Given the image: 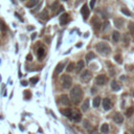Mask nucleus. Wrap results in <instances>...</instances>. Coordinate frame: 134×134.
<instances>
[{
	"label": "nucleus",
	"mask_w": 134,
	"mask_h": 134,
	"mask_svg": "<svg viewBox=\"0 0 134 134\" xmlns=\"http://www.w3.org/2000/svg\"><path fill=\"white\" fill-rule=\"evenodd\" d=\"M115 61L121 64V63L123 62V60H122V57H121V56H119V55H116V56H115Z\"/></svg>",
	"instance_id": "7c9ffc66"
},
{
	"label": "nucleus",
	"mask_w": 134,
	"mask_h": 134,
	"mask_svg": "<svg viewBox=\"0 0 134 134\" xmlns=\"http://www.w3.org/2000/svg\"><path fill=\"white\" fill-rule=\"evenodd\" d=\"M96 49L100 52V54L105 55V56H107V55H109L111 52L110 46H109L107 43H105V42H100V43H97L96 45Z\"/></svg>",
	"instance_id": "f03ea898"
},
{
	"label": "nucleus",
	"mask_w": 134,
	"mask_h": 134,
	"mask_svg": "<svg viewBox=\"0 0 134 134\" xmlns=\"http://www.w3.org/2000/svg\"><path fill=\"white\" fill-rule=\"evenodd\" d=\"M125 22V20L124 19H122V18H117V19H114V24H115V26L117 27V29H119V27H122L123 26V24H124Z\"/></svg>",
	"instance_id": "4468645a"
},
{
	"label": "nucleus",
	"mask_w": 134,
	"mask_h": 134,
	"mask_svg": "<svg viewBox=\"0 0 134 134\" xmlns=\"http://www.w3.org/2000/svg\"><path fill=\"white\" fill-rule=\"evenodd\" d=\"M96 0H91V1H90V9H93L94 8V4H96Z\"/></svg>",
	"instance_id": "2f4dec72"
},
{
	"label": "nucleus",
	"mask_w": 134,
	"mask_h": 134,
	"mask_svg": "<svg viewBox=\"0 0 134 134\" xmlns=\"http://www.w3.org/2000/svg\"><path fill=\"white\" fill-rule=\"evenodd\" d=\"M57 8H60V5H59V2L58 1H56L55 3H52V5H51V10H57Z\"/></svg>",
	"instance_id": "cd10ccee"
},
{
	"label": "nucleus",
	"mask_w": 134,
	"mask_h": 134,
	"mask_svg": "<svg viewBox=\"0 0 134 134\" xmlns=\"http://www.w3.org/2000/svg\"><path fill=\"white\" fill-rule=\"evenodd\" d=\"M111 102H110V100L109 98H105V100L103 101V107H104V109L106 111H108V110H110L111 109Z\"/></svg>",
	"instance_id": "9d476101"
},
{
	"label": "nucleus",
	"mask_w": 134,
	"mask_h": 134,
	"mask_svg": "<svg viewBox=\"0 0 134 134\" xmlns=\"http://www.w3.org/2000/svg\"><path fill=\"white\" fill-rule=\"evenodd\" d=\"M44 55H45V50H44V48H43V47L38 48V50H37V56H38V58L41 60L42 58L44 57Z\"/></svg>",
	"instance_id": "dca6fc26"
},
{
	"label": "nucleus",
	"mask_w": 134,
	"mask_h": 134,
	"mask_svg": "<svg viewBox=\"0 0 134 134\" xmlns=\"http://www.w3.org/2000/svg\"><path fill=\"white\" fill-rule=\"evenodd\" d=\"M83 67H84V62L81 60V61H79V62H77V71L79 72L80 70L83 69Z\"/></svg>",
	"instance_id": "4be33fe9"
},
{
	"label": "nucleus",
	"mask_w": 134,
	"mask_h": 134,
	"mask_svg": "<svg viewBox=\"0 0 134 134\" xmlns=\"http://www.w3.org/2000/svg\"><path fill=\"white\" fill-rule=\"evenodd\" d=\"M24 93H25V98H29V97H30V92L29 91H24Z\"/></svg>",
	"instance_id": "473e14b6"
},
{
	"label": "nucleus",
	"mask_w": 134,
	"mask_h": 134,
	"mask_svg": "<svg viewBox=\"0 0 134 134\" xmlns=\"http://www.w3.org/2000/svg\"><path fill=\"white\" fill-rule=\"evenodd\" d=\"M72 119L75 122H80L81 119H82V115H81L80 113H76L75 115H72Z\"/></svg>",
	"instance_id": "b1692460"
},
{
	"label": "nucleus",
	"mask_w": 134,
	"mask_h": 134,
	"mask_svg": "<svg viewBox=\"0 0 134 134\" xmlns=\"http://www.w3.org/2000/svg\"><path fill=\"white\" fill-rule=\"evenodd\" d=\"M73 69H75V63H72V62H71V63H69V65L67 66L66 70H67L68 72H70V71H72Z\"/></svg>",
	"instance_id": "393cba45"
},
{
	"label": "nucleus",
	"mask_w": 134,
	"mask_h": 134,
	"mask_svg": "<svg viewBox=\"0 0 134 134\" xmlns=\"http://www.w3.org/2000/svg\"><path fill=\"white\" fill-rule=\"evenodd\" d=\"M81 14H82L84 20H87L88 17H89V10H88V5L87 4H84L81 9Z\"/></svg>",
	"instance_id": "39448f33"
},
{
	"label": "nucleus",
	"mask_w": 134,
	"mask_h": 134,
	"mask_svg": "<svg viewBox=\"0 0 134 134\" xmlns=\"http://www.w3.org/2000/svg\"><path fill=\"white\" fill-rule=\"evenodd\" d=\"M83 97V91L80 88V86H75L71 89V92H70V100L73 104H79L80 101L82 100Z\"/></svg>",
	"instance_id": "f257e3e1"
},
{
	"label": "nucleus",
	"mask_w": 134,
	"mask_h": 134,
	"mask_svg": "<svg viewBox=\"0 0 134 134\" xmlns=\"http://www.w3.org/2000/svg\"><path fill=\"white\" fill-rule=\"evenodd\" d=\"M121 12H122L123 14H125L126 16H131V13H130L127 9H121Z\"/></svg>",
	"instance_id": "c85d7f7f"
},
{
	"label": "nucleus",
	"mask_w": 134,
	"mask_h": 134,
	"mask_svg": "<svg viewBox=\"0 0 134 134\" xmlns=\"http://www.w3.org/2000/svg\"><path fill=\"white\" fill-rule=\"evenodd\" d=\"M39 17H40L41 19H47V17H48V14H47V12H46V10H44L43 12H41L40 14H39Z\"/></svg>",
	"instance_id": "412c9836"
},
{
	"label": "nucleus",
	"mask_w": 134,
	"mask_h": 134,
	"mask_svg": "<svg viewBox=\"0 0 134 134\" xmlns=\"http://www.w3.org/2000/svg\"><path fill=\"white\" fill-rule=\"evenodd\" d=\"M64 1H67V0H64Z\"/></svg>",
	"instance_id": "e433bc0d"
},
{
	"label": "nucleus",
	"mask_w": 134,
	"mask_h": 134,
	"mask_svg": "<svg viewBox=\"0 0 134 134\" xmlns=\"http://www.w3.org/2000/svg\"><path fill=\"white\" fill-rule=\"evenodd\" d=\"M91 77H92V73L89 70H85L82 75H81V79H82L84 82H87V81H89Z\"/></svg>",
	"instance_id": "423d86ee"
},
{
	"label": "nucleus",
	"mask_w": 134,
	"mask_h": 134,
	"mask_svg": "<svg viewBox=\"0 0 134 134\" xmlns=\"http://www.w3.org/2000/svg\"><path fill=\"white\" fill-rule=\"evenodd\" d=\"M21 84H22V86H26L27 85V82H26V81H22Z\"/></svg>",
	"instance_id": "c9c22d12"
},
{
	"label": "nucleus",
	"mask_w": 134,
	"mask_h": 134,
	"mask_svg": "<svg viewBox=\"0 0 134 134\" xmlns=\"http://www.w3.org/2000/svg\"><path fill=\"white\" fill-rule=\"evenodd\" d=\"M60 100H61V103L64 106H69L70 103H71V100H70L67 96H65V94H63V96H60Z\"/></svg>",
	"instance_id": "1a4fd4ad"
},
{
	"label": "nucleus",
	"mask_w": 134,
	"mask_h": 134,
	"mask_svg": "<svg viewBox=\"0 0 134 134\" xmlns=\"http://www.w3.org/2000/svg\"><path fill=\"white\" fill-rule=\"evenodd\" d=\"M26 60H27V61H31V60H33V56H31L30 54H29V55H27Z\"/></svg>",
	"instance_id": "72a5a7b5"
},
{
	"label": "nucleus",
	"mask_w": 134,
	"mask_h": 134,
	"mask_svg": "<svg viewBox=\"0 0 134 134\" xmlns=\"http://www.w3.org/2000/svg\"><path fill=\"white\" fill-rule=\"evenodd\" d=\"M62 83H63L62 84L63 87H64L65 89H68V88L71 87L72 80H71V77H70L69 76L65 75V76H63V77H62Z\"/></svg>",
	"instance_id": "7ed1b4c3"
},
{
	"label": "nucleus",
	"mask_w": 134,
	"mask_h": 134,
	"mask_svg": "<svg viewBox=\"0 0 134 134\" xmlns=\"http://www.w3.org/2000/svg\"><path fill=\"white\" fill-rule=\"evenodd\" d=\"M101 131H102V133H108L109 132V125L108 124H103L102 125V127H101Z\"/></svg>",
	"instance_id": "6ab92c4d"
},
{
	"label": "nucleus",
	"mask_w": 134,
	"mask_h": 134,
	"mask_svg": "<svg viewBox=\"0 0 134 134\" xmlns=\"http://www.w3.org/2000/svg\"><path fill=\"white\" fill-rule=\"evenodd\" d=\"M38 2H39V0H29V1L27 2L26 6H27V8H29V9H31V8H34V6H36L38 4Z\"/></svg>",
	"instance_id": "f3484780"
},
{
	"label": "nucleus",
	"mask_w": 134,
	"mask_h": 134,
	"mask_svg": "<svg viewBox=\"0 0 134 134\" xmlns=\"http://www.w3.org/2000/svg\"><path fill=\"white\" fill-rule=\"evenodd\" d=\"M133 132H134V130H133Z\"/></svg>",
	"instance_id": "4c0bfd02"
},
{
	"label": "nucleus",
	"mask_w": 134,
	"mask_h": 134,
	"mask_svg": "<svg viewBox=\"0 0 134 134\" xmlns=\"http://www.w3.org/2000/svg\"><path fill=\"white\" fill-rule=\"evenodd\" d=\"M61 113H62L63 115L67 116V117H69V118H72V111H71V109H70V108L63 109V110H61Z\"/></svg>",
	"instance_id": "f8f14e48"
},
{
	"label": "nucleus",
	"mask_w": 134,
	"mask_h": 134,
	"mask_svg": "<svg viewBox=\"0 0 134 134\" xmlns=\"http://www.w3.org/2000/svg\"><path fill=\"white\" fill-rule=\"evenodd\" d=\"M88 109H89V100H86L85 102H84V104L82 105V111L86 112Z\"/></svg>",
	"instance_id": "a211bd4d"
},
{
	"label": "nucleus",
	"mask_w": 134,
	"mask_h": 134,
	"mask_svg": "<svg viewBox=\"0 0 134 134\" xmlns=\"http://www.w3.org/2000/svg\"><path fill=\"white\" fill-rule=\"evenodd\" d=\"M100 103H101V97L100 96L94 97V100H93V107H98V106H100Z\"/></svg>",
	"instance_id": "5701e85b"
},
{
	"label": "nucleus",
	"mask_w": 134,
	"mask_h": 134,
	"mask_svg": "<svg viewBox=\"0 0 134 134\" xmlns=\"http://www.w3.org/2000/svg\"><path fill=\"white\" fill-rule=\"evenodd\" d=\"M107 81H108V77H106L105 75H100V76H97L96 77V84H97V85H105L106 83H107Z\"/></svg>",
	"instance_id": "20e7f679"
},
{
	"label": "nucleus",
	"mask_w": 134,
	"mask_h": 134,
	"mask_svg": "<svg viewBox=\"0 0 134 134\" xmlns=\"http://www.w3.org/2000/svg\"><path fill=\"white\" fill-rule=\"evenodd\" d=\"M113 121L115 123H117V124H122L124 122V116L122 115V113H119V112H116L113 115Z\"/></svg>",
	"instance_id": "6e6552de"
},
{
	"label": "nucleus",
	"mask_w": 134,
	"mask_h": 134,
	"mask_svg": "<svg viewBox=\"0 0 134 134\" xmlns=\"http://www.w3.org/2000/svg\"><path fill=\"white\" fill-rule=\"evenodd\" d=\"M38 81H39V77H30V79H29V82L33 83V84H36Z\"/></svg>",
	"instance_id": "c756f323"
},
{
	"label": "nucleus",
	"mask_w": 134,
	"mask_h": 134,
	"mask_svg": "<svg viewBox=\"0 0 134 134\" xmlns=\"http://www.w3.org/2000/svg\"><path fill=\"white\" fill-rule=\"evenodd\" d=\"M128 29H129V30H130V33L134 35V23H133V22H130V23L128 24Z\"/></svg>",
	"instance_id": "bb28decb"
},
{
	"label": "nucleus",
	"mask_w": 134,
	"mask_h": 134,
	"mask_svg": "<svg viewBox=\"0 0 134 134\" xmlns=\"http://www.w3.org/2000/svg\"><path fill=\"white\" fill-rule=\"evenodd\" d=\"M94 58H96V55H94L93 52H88L87 56H86V61L87 62H90L91 60H93Z\"/></svg>",
	"instance_id": "aec40b11"
},
{
	"label": "nucleus",
	"mask_w": 134,
	"mask_h": 134,
	"mask_svg": "<svg viewBox=\"0 0 134 134\" xmlns=\"http://www.w3.org/2000/svg\"><path fill=\"white\" fill-rule=\"evenodd\" d=\"M119 38H121V34H119L117 30L112 33V40H113V42H118Z\"/></svg>",
	"instance_id": "2eb2a0df"
},
{
	"label": "nucleus",
	"mask_w": 134,
	"mask_h": 134,
	"mask_svg": "<svg viewBox=\"0 0 134 134\" xmlns=\"http://www.w3.org/2000/svg\"><path fill=\"white\" fill-rule=\"evenodd\" d=\"M69 15L68 14H63V15H61V17H60V23H61V25H65V24H67L69 22Z\"/></svg>",
	"instance_id": "0eeeda50"
},
{
	"label": "nucleus",
	"mask_w": 134,
	"mask_h": 134,
	"mask_svg": "<svg viewBox=\"0 0 134 134\" xmlns=\"http://www.w3.org/2000/svg\"><path fill=\"white\" fill-rule=\"evenodd\" d=\"M134 113V108L133 107H131V108H129L128 110H127V112H126V115L128 116V117H130L132 114Z\"/></svg>",
	"instance_id": "a878e982"
},
{
	"label": "nucleus",
	"mask_w": 134,
	"mask_h": 134,
	"mask_svg": "<svg viewBox=\"0 0 134 134\" xmlns=\"http://www.w3.org/2000/svg\"><path fill=\"white\" fill-rule=\"evenodd\" d=\"M15 16H16V17H18V19H19V20H21V21H22V22H23V19H22V18H21V17L19 16V14H17V13H15Z\"/></svg>",
	"instance_id": "f704fd0d"
},
{
	"label": "nucleus",
	"mask_w": 134,
	"mask_h": 134,
	"mask_svg": "<svg viewBox=\"0 0 134 134\" xmlns=\"http://www.w3.org/2000/svg\"><path fill=\"white\" fill-rule=\"evenodd\" d=\"M63 69H64V63H59V64L57 65V67H56V69H55V75L56 76L60 75V73L63 71Z\"/></svg>",
	"instance_id": "9b49d317"
},
{
	"label": "nucleus",
	"mask_w": 134,
	"mask_h": 134,
	"mask_svg": "<svg viewBox=\"0 0 134 134\" xmlns=\"http://www.w3.org/2000/svg\"><path fill=\"white\" fill-rule=\"evenodd\" d=\"M111 88H112V90H113V91H118L119 89H121V85H119L116 81H112Z\"/></svg>",
	"instance_id": "ddd939ff"
}]
</instances>
